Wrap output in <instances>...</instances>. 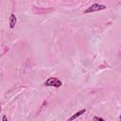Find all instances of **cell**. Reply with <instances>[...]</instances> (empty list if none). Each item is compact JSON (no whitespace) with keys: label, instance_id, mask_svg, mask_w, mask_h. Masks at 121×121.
Returning <instances> with one entry per match:
<instances>
[{"label":"cell","instance_id":"cell-3","mask_svg":"<svg viewBox=\"0 0 121 121\" xmlns=\"http://www.w3.org/2000/svg\"><path fill=\"white\" fill-rule=\"evenodd\" d=\"M16 22H17L16 16L13 13L10 14V17H9V26H10V28H14V26L16 25Z\"/></svg>","mask_w":121,"mask_h":121},{"label":"cell","instance_id":"cell-5","mask_svg":"<svg viewBox=\"0 0 121 121\" xmlns=\"http://www.w3.org/2000/svg\"><path fill=\"white\" fill-rule=\"evenodd\" d=\"M94 120H99V121H104V119L103 118H101V117H98V116H95L94 118H93Z\"/></svg>","mask_w":121,"mask_h":121},{"label":"cell","instance_id":"cell-4","mask_svg":"<svg viewBox=\"0 0 121 121\" xmlns=\"http://www.w3.org/2000/svg\"><path fill=\"white\" fill-rule=\"evenodd\" d=\"M85 112H86V110H85V109H83V110H80V111H78V112L77 113H75V114H74L73 116H71L69 120H74V119H76V118H78V116H80L81 114H83V113H84Z\"/></svg>","mask_w":121,"mask_h":121},{"label":"cell","instance_id":"cell-2","mask_svg":"<svg viewBox=\"0 0 121 121\" xmlns=\"http://www.w3.org/2000/svg\"><path fill=\"white\" fill-rule=\"evenodd\" d=\"M106 9V6L104 5H100V4H94L91 7H89L86 10H84V14H88V13H92L95 11H99V10H103Z\"/></svg>","mask_w":121,"mask_h":121},{"label":"cell","instance_id":"cell-6","mask_svg":"<svg viewBox=\"0 0 121 121\" xmlns=\"http://www.w3.org/2000/svg\"><path fill=\"white\" fill-rule=\"evenodd\" d=\"M2 120H3V121H8V118H7V116H5V115H4V116L2 117Z\"/></svg>","mask_w":121,"mask_h":121},{"label":"cell","instance_id":"cell-1","mask_svg":"<svg viewBox=\"0 0 121 121\" xmlns=\"http://www.w3.org/2000/svg\"><path fill=\"white\" fill-rule=\"evenodd\" d=\"M44 85L45 86H53V87L59 88V87H60L62 85V82L58 78H49L47 80L44 81Z\"/></svg>","mask_w":121,"mask_h":121}]
</instances>
